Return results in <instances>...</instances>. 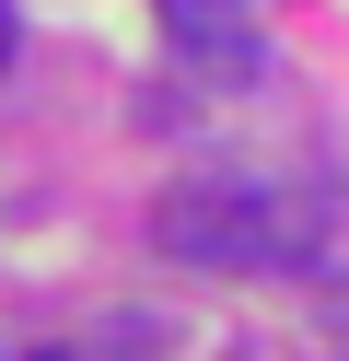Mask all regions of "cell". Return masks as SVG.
<instances>
[{
    "label": "cell",
    "instance_id": "cell-1",
    "mask_svg": "<svg viewBox=\"0 0 349 361\" xmlns=\"http://www.w3.org/2000/svg\"><path fill=\"white\" fill-rule=\"evenodd\" d=\"M163 257L186 268H233V280H256V268H314V198L291 187H245V175H198V187H175L152 210Z\"/></svg>",
    "mask_w": 349,
    "mask_h": 361
},
{
    "label": "cell",
    "instance_id": "cell-4",
    "mask_svg": "<svg viewBox=\"0 0 349 361\" xmlns=\"http://www.w3.org/2000/svg\"><path fill=\"white\" fill-rule=\"evenodd\" d=\"M35 361H70V350H35Z\"/></svg>",
    "mask_w": 349,
    "mask_h": 361
},
{
    "label": "cell",
    "instance_id": "cell-2",
    "mask_svg": "<svg viewBox=\"0 0 349 361\" xmlns=\"http://www.w3.org/2000/svg\"><path fill=\"white\" fill-rule=\"evenodd\" d=\"M152 12H163V35H175L198 71H221V82L256 71V12L245 0H152Z\"/></svg>",
    "mask_w": 349,
    "mask_h": 361
},
{
    "label": "cell",
    "instance_id": "cell-3",
    "mask_svg": "<svg viewBox=\"0 0 349 361\" xmlns=\"http://www.w3.org/2000/svg\"><path fill=\"white\" fill-rule=\"evenodd\" d=\"M0 71H12V0H0Z\"/></svg>",
    "mask_w": 349,
    "mask_h": 361
}]
</instances>
